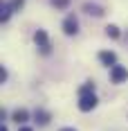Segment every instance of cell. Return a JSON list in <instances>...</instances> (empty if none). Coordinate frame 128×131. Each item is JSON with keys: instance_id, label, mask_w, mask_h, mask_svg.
I'll list each match as a JSON object with an SVG mask.
<instances>
[{"instance_id": "obj_1", "label": "cell", "mask_w": 128, "mask_h": 131, "mask_svg": "<svg viewBox=\"0 0 128 131\" xmlns=\"http://www.w3.org/2000/svg\"><path fill=\"white\" fill-rule=\"evenodd\" d=\"M34 41H36V45L40 48V52H43V54H50L52 52V45H50V41H47L45 29H38V32L34 34Z\"/></svg>"}, {"instance_id": "obj_2", "label": "cell", "mask_w": 128, "mask_h": 131, "mask_svg": "<svg viewBox=\"0 0 128 131\" xmlns=\"http://www.w3.org/2000/svg\"><path fill=\"white\" fill-rule=\"evenodd\" d=\"M94 106H97L94 93H83V95L79 97V108H81V111H92Z\"/></svg>"}, {"instance_id": "obj_3", "label": "cell", "mask_w": 128, "mask_h": 131, "mask_svg": "<svg viewBox=\"0 0 128 131\" xmlns=\"http://www.w3.org/2000/svg\"><path fill=\"white\" fill-rule=\"evenodd\" d=\"M110 79H112V84H121V81L128 79V70L124 66H112L110 68Z\"/></svg>"}, {"instance_id": "obj_4", "label": "cell", "mask_w": 128, "mask_h": 131, "mask_svg": "<svg viewBox=\"0 0 128 131\" xmlns=\"http://www.w3.org/2000/svg\"><path fill=\"white\" fill-rule=\"evenodd\" d=\"M63 32L67 34V36H72V34L79 32V20L74 18V16H67V18L63 20Z\"/></svg>"}, {"instance_id": "obj_5", "label": "cell", "mask_w": 128, "mask_h": 131, "mask_svg": "<svg viewBox=\"0 0 128 131\" xmlns=\"http://www.w3.org/2000/svg\"><path fill=\"white\" fill-rule=\"evenodd\" d=\"M99 61H101L103 66H108V68H112L115 61H117V54L115 52H101L99 54Z\"/></svg>"}, {"instance_id": "obj_6", "label": "cell", "mask_w": 128, "mask_h": 131, "mask_svg": "<svg viewBox=\"0 0 128 131\" xmlns=\"http://www.w3.org/2000/svg\"><path fill=\"white\" fill-rule=\"evenodd\" d=\"M34 118H36V122H38L40 127H45V124L50 122V113H47V111H43V108H36Z\"/></svg>"}, {"instance_id": "obj_7", "label": "cell", "mask_w": 128, "mask_h": 131, "mask_svg": "<svg viewBox=\"0 0 128 131\" xmlns=\"http://www.w3.org/2000/svg\"><path fill=\"white\" fill-rule=\"evenodd\" d=\"M27 118H29V113H27L25 108H18V111H13V122L23 124V122H27Z\"/></svg>"}, {"instance_id": "obj_8", "label": "cell", "mask_w": 128, "mask_h": 131, "mask_svg": "<svg viewBox=\"0 0 128 131\" xmlns=\"http://www.w3.org/2000/svg\"><path fill=\"white\" fill-rule=\"evenodd\" d=\"M83 9H86V12L90 14V16H97V18H99V16H103V9L101 7H99V5H86V7H83Z\"/></svg>"}, {"instance_id": "obj_9", "label": "cell", "mask_w": 128, "mask_h": 131, "mask_svg": "<svg viewBox=\"0 0 128 131\" xmlns=\"http://www.w3.org/2000/svg\"><path fill=\"white\" fill-rule=\"evenodd\" d=\"M11 5H9V2H2V7H0V18H2V23H5V20H9V16H11Z\"/></svg>"}, {"instance_id": "obj_10", "label": "cell", "mask_w": 128, "mask_h": 131, "mask_svg": "<svg viewBox=\"0 0 128 131\" xmlns=\"http://www.w3.org/2000/svg\"><path fill=\"white\" fill-rule=\"evenodd\" d=\"M106 34H108L110 39H119V29H117L115 25H108V27H106Z\"/></svg>"}, {"instance_id": "obj_11", "label": "cell", "mask_w": 128, "mask_h": 131, "mask_svg": "<svg viewBox=\"0 0 128 131\" xmlns=\"http://www.w3.org/2000/svg\"><path fill=\"white\" fill-rule=\"evenodd\" d=\"M52 5H54L56 9H65V7L70 5V0H52Z\"/></svg>"}, {"instance_id": "obj_12", "label": "cell", "mask_w": 128, "mask_h": 131, "mask_svg": "<svg viewBox=\"0 0 128 131\" xmlns=\"http://www.w3.org/2000/svg\"><path fill=\"white\" fill-rule=\"evenodd\" d=\"M9 5H11V9H13V12H16V9H20V7L25 5V0H11Z\"/></svg>"}, {"instance_id": "obj_13", "label": "cell", "mask_w": 128, "mask_h": 131, "mask_svg": "<svg viewBox=\"0 0 128 131\" xmlns=\"http://www.w3.org/2000/svg\"><path fill=\"white\" fill-rule=\"evenodd\" d=\"M5 79H7V70H5V68H0V81H5Z\"/></svg>"}, {"instance_id": "obj_14", "label": "cell", "mask_w": 128, "mask_h": 131, "mask_svg": "<svg viewBox=\"0 0 128 131\" xmlns=\"http://www.w3.org/2000/svg\"><path fill=\"white\" fill-rule=\"evenodd\" d=\"M18 131H32V129H29V127H20Z\"/></svg>"}, {"instance_id": "obj_15", "label": "cell", "mask_w": 128, "mask_h": 131, "mask_svg": "<svg viewBox=\"0 0 128 131\" xmlns=\"http://www.w3.org/2000/svg\"><path fill=\"white\" fill-rule=\"evenodd\" d=\"M61 131H77V129H72V127H65V129H61Z\"/></svg>"}, {"instance_id": "obj_16", "label": "cell", "mask_w": 128, "mask_h": 131, "mask_svg": "<svg viewBox=\"0 0 128 131\" xmlns=\"http://www.w3.org/2000/svg\"><path fill=\"white\" fill-rule=\"evenodd\" d=\"M0 131H9V129H7V127H0Z\"/></svg>"}]
</instances>
